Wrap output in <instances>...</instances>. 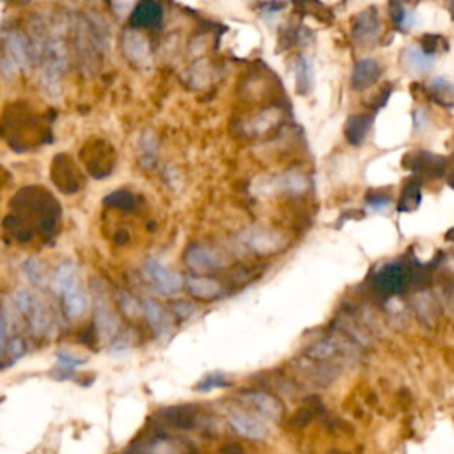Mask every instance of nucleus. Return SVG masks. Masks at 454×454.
Masks as SVG:
<instances>
[{
    "mask_svg": "<svg viewBox=\"0 0 454 454\" xmlns=\"http://www.w3.org/2000/svg\"><path fill=\"white\" fill-rule=\"evenodd\" d=\"M142 272H144L146 279L153 284V288L156 291L163 293V295H174V293L181 291L183 286H185V281L179 274L167 268L163 263L156 261V259H148Z\"/></svg>",
    "mask_w": 454,
    "mask_h": 454,
    "instance_id": "obj_1",
    "label": "nucleus"
},
{
    "mask_svg": "<svg viewBox=\"0 0 454 454\" xmlns=\"http://www.w3.org/2000/svg\"><path fill=\"white\" fill-rule=\"evenodd\" d=\"M185 263L190 270H194L197 274H208V272H215V270L225 266L227 261L217 248L210 247V245L196 244L190 245L189 251H187Z\"/></svg>",
    "mask_w": 454,
    "mask_h": 454,
    "instance_id": "obj_2",
    "label": "nucleus"
},
{
    "mask_svg": "<svg viewBox=\"0 0 454 454\" xmlns=\"http://www.w3.org/2000/svg\"><path fill=\"white\" fill-rule=\"evenodd\" d=\"M408 282H410V270L401 263H389L378 268L374 274V286L387 295L401 293L408 286Z\"/></svg>",
    "mask_w": 454,
    "mask_h": 454,
    "instance_id": "obj_3",
    "label": "nucleus"
},
{
    "mask_svg": "<svg viewBox=\"0 0 454 454\" xmlns=\"http://www.w3.org/2000/svg\"><path fill=\"white\" fill-rule=\"evenodd\" d=\"M382 30H384V25H382L378 9L374 8H367L358 13L353 20V25H351L353 37L358 43L364 44L377 43V41L380 39Z\"/></svg>",
    "mask_w": 454,
    "mask_h": 454,
    "instance_id": "obj_4",
    "label": "nucleus"
},
{
    "mask_svg": "<svg viewBox=\"0 0 454 454\" xmlns=\"http://www.w3.org/2000/svg\"><path fill=\"white\" fill-rule=\"evenodd\" d=\"M229 422L233 424V428L237 429L240 435L247 436V439L252 440H261L266 439L270 433L268 424H266L265 419L259 417L258 414H251L247 410H231L229 414Z\"/></svg>",
    "mask_w": 454,
    "mask_h": 454,
    "instance_id": "obj_5",
    "label": "nucleus"
},
{
    "mask_svg": "<svg viewBox=\"0 0 454 454\" xmlns=\"http://www.w3.org/2000/svg\"><path fill=\"white\" fill-rule=\"evenodd\" d=\"M403 165L408 167L414 172L428 177H439L446 172V158L440 155H433L428 151H417L406 155L403 160Z\"/></svg>",
    "mask_w": 454,
    "mask_h": 454,
    "instance_id": "obj_6",
    "label": "nucleus"
},
{
    "mask_svg": "<svg viewBox=\"0 0 454 454\" xmlns=\"http://www.w3.org/2000/svg\"><path fill=\"white\" fill-rule=\"evenodd\" d=\"M244 401L248 403V406L254 408L256 414L261 419H265V421H277L282 414L281 403H279L274 396H270L268 392H247V394H244Z\"/></svg>",
    "mask_w": 454,
    "mask_h": 454,
    "instance_id": "obj_7",
    "label": "nucleus"
},
{
    "mask_svg": "<svg viewBox=\"0 0 454 454\" xmlns=\"http://www.w3.org/2000/svg\"><path fill=\"white\" fill-rule=\"evenodd\" d=\"M382 77V66L377 59H362L355 64L351 73V89L366 91L377 84Z\"/></svg>",
    "mask_w": 454,
    "mask_h": 454,
    "instance_id": "obj_8",
    "label": "nucleus"
},
{
    "mask_svg": "<svg viewBox=\"0 0 454 454\" xmlns=\"http://www.w3.org/2000/svg\"><path fill=\"white\" fill-rule=\"evenodd\" d=\"M6 53H8V61L18 70H29L32 64V56H30V49L23 34L11 32L6 41Z\"/></svg>",
    "mask_w": 454,
    "mask_h": 454,
    "instance_id": "obj_9",
    "label": "nucleus"
},
{
    "mask_svg": "<svg viewBox=\"0 0 454 454\" xmlns=\"http://www.w3.org/2000/svg\"><path fill=\"white\" fill-rule=\"evenodd\" d=\"M142 313L148 317L149 325H151L153 332L158 337H165L167 334H170L172 329V322H170V314L160 305L156 300L146 298L142 302Z\"/></svg>",
    "mask_w": 454,
    "mask_h": 454,
    "instance_id": "obj_10",
    "label": "nucleus"
},
{
    "mask_svg": "<svg viewBox=\"0 0 454 454\" xmlns=\"http://www.w3.org/2000/svg\"><path fill=\"white\" fill-rule=\"evenodd\" d=\"M433 63H435V57L422 52L419 44L406 46L401 53V64L406 68V71L410 75H414V77H421V75L428 73V71L431 70Z\"/></svg>",
    "mask_w": 454,
    "mask_h": 454,
    "instance_id": "obj_11",
    "label": "nucleus"
},
{
    "mask_svg": "<svg viewBox=\"0 0 454 454\" xmlns=\"http://www.w3.org/2000/svg\"><path fill=\"white\" fill-rule=\"evenodd\" d=\"M245 244L258 254H272L277 252L282 245L286 244L284 238L277 231H268V229H259L252 231L251 234H247V241Z\"/></svg>",
    "mask_w": 454,
    "mask_h": 454,
    "instance_id": "obj_12",
    "label": "nucleus"
},
{
    "mask_svg": "<svg viewBox=\"0 0 454 454\" xmlns=\"http://www.w3.org/2000/svg\"><path fill=\"white\" fill-rule=\"evenodd\" d=\"M185 288L189 289L194 298L215 300L222 293L220 282L206 275H192L185 279Z\"/></svg>",
    "mask_w": 454,
    "mask_h": 454,
    "instance_id": "obj_13",
    "label": "nucleus"
},
{
    "mask_svg": "<svg viewBox=\"0 0 454 454\" xmlns=\"http://www.w3.org/2000/svg\"><path fill=\"white\" fill-rule=\"evenodd\" d=\"M374 115L373 114H358L351 115L344 126V135H346L348 142L351 146H360L366 141L367 133H370L371 126H373Z\"/></svg>",
    "mask_w": 454,
    "mask_h": 454,
    "instance_id": "obj_14",
    "label": "nucleus"
},
{
    "mask_svg": "<svg viewBox=\"0 0 454 454\" xmlns=\"http://www.w3.org/2000/svg\"><path fill=\"white\" fill-rule=\"evenodd\" d=\"M52 288L53 291L61 296L73 291V289L80 288V284H78V270L73 263H63V265L56 270V274H53L52 279Z\"/></svg>",
    "mask_w": 454,
    "mask_h": 454,
    "instance_id": "obj_15",
    "label": "nucleus"
},
{
    "mask_svg": "<svg viewBox=\"0 0 454 454\" xmlns=\"http://www.w3.org/2000/svg\"><path fill=\"white\" fill-rule=\"evenodd\" d=\"M162 6L156 2H142L135 8L132 13V25L139 27V29H149V27H156L162 22Z\"/></svg>",
    "mask_w": 454,
    "mask_h": 454,
    "instance_id": "obj_16",
    "label": "nucleus"
},
{
    "mask_svg": "<svg viewBox=\"0 0 454 454\" xmlns=\"http://www.w3.org/2000/svg\"><path fill=\"white\" fill-rule=\"evenodd\" d=\"M122 46H125V53L132 61L142 63V61L149 59L148 39H146L141 32H137V30H128V32L125 34Z\"/></svg>",
    "mask_w": 454,
    "mask_h": 454,
    "instance_id": "obj_17",
    "label": "nucleus"
},
{
    "mask_svg": "<svg viewBox=\"0 0 454 454\" xmlns=\"http://www.w3.org/2000/svg\"><path fill=\"white\" fill-rule=\"evenodd\" d=\"M96 323L98 330L103 337H111L115 334V329L119 325V320L114 313H112L111 305H108L107 298H98L96 302Z\"/></svg>",
    "mask_w": 454,
    "mask_h": 454,
    "instance_id": "obj_18",
    "label": "nucleus"
},
{
    "mask_svg": "<svg viewBox=\"0 0 454 454\" xmlns=\"http://www.w3.org/2000/svg\"><path fill=\"white\" fill-rule=\"evenodd\" d=\"M63 305H64V313L68 314L70 320H78V317L84 316V313L87 310V305H89L87 293H85L82 288H77L73 289V291L66 293V295L63 296Z\"/></svg>",
    "mask_w": 454,
    "mask_h": 454,
    "instance_id": "obj_19",
    "label": "nucleus"
},
{
    "mask_svg": "<svg viewBox=\"0 0 454 454\" xmlns=\"http://www.w3.org/2000/svg\"><path fill=\"white\" fill-rule=\"evenodd\" d=\"M419 204H421V181L417 177H412L406 181L405 189H403L398 210L401 213H410V211L417 210Z\"/></svg>",
    "mask_w": 454,
    "mask_h": 454,
    "instance_id": "obj_20",
    "label": "nucleus"
},
{
    "mask_svg": "<svg viewBox=\"0 0 454 454\" xmlns=\"http://www.w3.org/2000/svg\"><path fill=\"white\" fill-rule=\"evenodd\" d=\"M295 80L296 91L300 94H309L314 85V68L313 63L305 56H300L295 61Z\"/></svg>",
    "mask_w": 454,
    "mask_h": 454,
    "instance_id": "obj_21",
    "label": "nucleus"
},
{
    "mask_svg": "<svg viewBox=\"0 0 454 454\" xmlns=\"http://www.w3.org/2000/svg\"><path fill=\"white\" fill-rule=\"evenodd\" d=\"M428 91L439 105L449 108L454 107V84L447 80V78L439 77L435 80H431L428 85Z\"/></svg>",
    "mask_w": 454,
    "mask_h": 454,
    "instance_id": "obj_22",
    "label": "nucleus"
},
{
    "mask_svg": "<svg viewBox=\"0 0 454 454\" xmlns=\"http://www.w3.org/2000/svg\"><path fill=\"white\" fill-rule=\"evenodd\" d=\"M23 275H25L27 281L30 284H34L36 288H44L49 286V275H46V270H44V265L36 258H29L23 261L22 265Z\"/></svg>",
    "mask_w": 454,
    "mask_h": 454,
    "instance_id": "obj_23",
    "label": "nucleus"
},
{
    "mask_svg": "<svg viewBox=\"0 0 454 454\" xmlns=\"http://www.w3.org/2000/svg\"><path fill=\"white\" fill-rule=\"evenodd\" d=\"M27 317H29L30 330H32L36 336H43V334L50 329V325H52V317H50V313L46 310V307H44L41 302L34 307V310Z\"/></svg>",
    "mask_w": 454,
    "mask_h": 454,
    "instance_id": "obj_24",
    "label": "nucleus"
},
{
    "mask_svg": "<svg viewBox=\"0 0 454 454\" xmlns=\"http://www.w3.org/2000/svg\"><path fill=\"white\" fill-rule=\"evenodd\" d=\"M37 298L29 291V289H16L13 293V305L16 307V310H20L22 314L29 316L34 310V307L37 305Z\"/></svg>",
    "mask_w": 454,
    "mask_h": 454,
    "instance_id": "obj_25",
    "label": "nucleus"
},
{
    "mask_svg": "<svg viewBox=\"0 0 454 454\" xmlns=\"http://www.w3.org/2000/svg\"><path fill=\"white\" fill-rule=\"evenodd\" d=\"M391 16L401 30H408L415 23V15L403 4H391Z\"/></svg>",
    "mask_w": 454,
    "mask_h": 454,
    "instance_id": "obj_26",
    "label": "nucleus"
},
{
    "mask_svg": "<svg viewBox=\"0 0 454 454\" xmlns=\"http://www.w3.org/2000/svg\"><path fill=\"white\" fill-rule=\"evenodd\" d=\"M222 387H229L227 378H225L222 373H211L208 374V377H204L203 380L197 384L196 389L201 392H208V391H213V389H222Z\"/></svg>",
    "mask_w": 454,
    "mask_h": 454,
    "instance_id": "obj_27",
    "label": "nucleus"
},
{
    "mask_svg": "<svg viewBox=\"0 0 454 454\" xmlns=\"http://www.w3.org/2000/svg\"><path fill=\"white\" fill-rule=\"evenodd\" d=\"M25 351H27V346L22 339L9 341L8 346H6L4 350L6 357H8V364H6V366H13V364H16V362L25 355Z\"/></svg>",
    "mask_w": 454,
    "mask_h": 454,
    "instance_id": "obj_28",
    "label": "nucleus"
},
{
    "mask_svg": "<svg viewBox=\"0 0 454 454\" xmlns=\"http://www.w3.org/2000/svg\"><path fill=\"white\" fill-rule=\"evenodd\" d=\"M107 204L114 208H122V210H132L135 206V197L126 190H119V192H114L107 197Z\"/></svg>",
    "mask_w": 454,
    "mask_h": 454,
    "instance_id": "obj_29",
    "label": "nucleus"
},
{
    "mask_svg": "<svg viewBox=\"0 0 454 454\" xmlns=\"http://www.w3.org/2000/svg\"><path fill=\"white\" fill-rule=\"evenodd\" d=\"M57 360H59V364L64 370H75V367L84 366L85 362H87L85 358L77 357V355L70 353V351H59V353H57Z\"/></svg>",
    "mask_w": 454,
    "mask_h": 454,
    "instance_id": "obj_30",
    "label": "nucleus"
},
{
    "mask_svg": "<svg viewBox=\"0 0 454 454\" xmlns=\"http://www.w3.org/2000/svg\"><path fill=\"white\" fill-rule=\"evenodd\" d=\"M119 303H121L122 310H126V314H130V316H139L142 313V303H139L137 298H133L126 293H119Z\"/></svg>",
    "mask_w": 454,
    "mask_h": 454,
    "instance_id": "obj_31",
    "label": "nucleus"
},
{
    "mask_svg": "<svg viewBox=\"0 0 454 454\" xmlns=\"http://www.w3.org/2000/svg\"><path fill=\"white\" fill-rule=\"evenodd\" d=\"M141 146H142V151H144L146 158H151V160L156 158V151H158V142H156L155 135H153L151 132H148L144 135V137H142Z\"/></svg>",
    "mask_w": 454,
    "mask_h": 454,
    "instance_id": "obj_32",
    "label": "nucleus"
},
{
    "mask_svg": "<svg viewBox=\"0 0 454 454\" xmlns=\"http://www.w3.org/2000/svg\"><path fill=\"white\" fill-rule=\"evenodd\" d=\"M6 346H8V325H6V320L0 314V353H4Z\"/></svg>",
    "mask_w": 454,
    "mask_h": 454,
    "instance_id": "obj_33",
    "label": "nucleus"
},
{
    "mask_svg": "<svg viewBox=\"0 0 454 454\" xmlns=\"http://www.w3.org/2000/svg\"><path fill=\"white\" fill-rule=\"evenodd\" d=\"M149 454H174V450L170 449V446H167V443H156V446H153V449L149 450Z\"/></svg>",
    "mask_w": 454,
    "mask_h": 454,
    "instance_id": "obj_34",
    "label": "nucleus"
},
{
    "mask_svg": "<svg viewBox=\"0 0 454 454\" xmlns=\"http://www.w3.org/2000/svg\"><path fill=\"white\" fill-rule=\"evenodd\" d=\"M367 203H370L371 210H382L389 204V197H377L374 201H367Z\"/></svg>",
    "mask_w": 454,
    "mask_h": 454,
    "instance_id": "obj_35",
    "label": "nucleus"
},
{
    "mask_svg": "<svg viewBox=\"0 0 454 454\" xmlns=\"http://www.w3.org/2000/svg\"><path fill=\"white\" fill-rule=\"evenodd\" d=\"M453 187H454V181H453Z\"/></svg>",
    "mask_w": 454,
    "mask_h": 454,
    "instance_id": "obj_36",
    "label": "nucleus"
}]
</instances>
